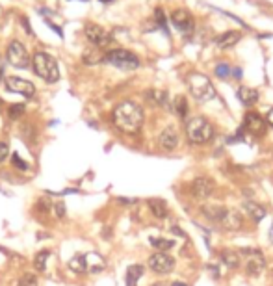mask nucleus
I'll return each instance as SVG.
<instances>
[{"instance_id": "1", "label": "nucleus", "mask_w": 273, "mask_h": 286, "mask_svg": "<svg viewBox=\"0 0 273 286\" xmlns=\"http://www.w3.org/2000/svg\"><path fill=\"white\" fill-rule=\"evenodd\" d=\"M112 121L125 134H136L140 132L141 125H143V110L140 104L132 103V101H123L114 108L112 112Z\"/></svg>"}, {"instance_id": "2", "label": "nucleus", "mask_w": 273, "mask_h": 286, "mask_svg": "<svg viewBox=\"0 0 273 286\" xmlns=\"http://www.w3.org/2000/svg\"><path fill=\"white\" fill-rule=\"evenodd\" d=\"M32 67L34 73L43 78L49 84H54L60 78V69H58V61L54 60V56L47 54V52H36L32 58Z\"/></svg>"}, {"instance_id": "3", "label": "nucleus", "mask_w": 273, "mask_h": 286, "mask_svg": "<svg viewBox=\"0 0 273 286\" xmlns=\"http://www.w3.org/2000/svg\"><path fill=\"white\" fill-rule=\"evenodd\" d=\"M186 82H188L190 93L194 95L195 101H199V103H208V101L216 99V87L212 85L210 78L205 76V74L190 73Z\"/></svg>"}, {"instance_id": "4", "label": "nucleus", "mask_w": 273, "mask_h": 286, "mask_svg": "<svg viewBox=\"0 0 273 286\" xmlns=\"http://www.w3.org/2000/svg\"><path fill=\"white\" fill-rule=\"evenodd\" d=\"M186 136H188L190 143L194 145H203V143H208L212 140L214 136V127L210 125L207 117H194L190 119L188 125H186Z\"/></svg>"}, {"instance_id": "5", "label": "nucleus", "mask_w": 273, "mask_h": 286, "mask_svg": "<svg viewBox=\"0 0 273 286\" xmlns=\"http://www.w3.org/2000/svg\"><path fill=\"white\" fill-rule=\"evenodd\" d=\"M104 61L123 71H134L140 67V58L127 49H114L104 54Z\"/></svg>"}, {"instance_id": "6", "label": "nucleus", "mask_w": 273, "mask_h": 286, "mask_svg": "<svg viewBox=\"0 0 273 286\" xmlns=\"http://www.w3.org/2000/svg\"><path fill=\"white\" fill-rule=\"evenodd\" d=\"M6 58L13 67L17 69H26L30 65V54H28L26 47L21 41H12L8 45Z\"/></svg>"}, {"instance_id": "7", "label": "nucleus", "mask_w": 273, "mask_h": 286, "mask_svg": "<svg viewBox=\"0 0 273 286\" xmlns=\"http://www.w3.org/2000/svg\"><path fill=\"white\" fill-rule=\"evenodd\" d=\"M242 255L249 256L247 260H245V273H247L249 277H258V275L264 271V268H266V262H264L262 253L258 249H249V247H245V249H242Z\"/></svg>"}, {"instance_id": "8", "label": "nucleus", "mask_w": 273, "mask_h": 286, "mask_svg": "<svg viewBox=\"0 0 273 286\" xmlns=\"http://www.w3.org/2000/svg\"><path fill=\"white\" fill-rule=\"evenodd\" d=\"M84 32H85L87 41H89L91 45H95L97 49H104V47H108V43H112V36H110V32L104 30L103 26L87 25Z\"/></svg>"}, {"instance_id": "9", "label": "nucleus", "mask_w": 273, "mask_h": 286, "mask_svg": "<svg viewBox=\"0 0 273 286\" xmlns=\"http://www.w3.org/2000/svg\"><path fill=\"white\" fill-rule=\"evenodd\" d=\"M171 23L176 30H180L182 34H192L195 28V21L192 17V13L186 10H175L171 13Z\"/></svg>"}, {"instance_id": "10", "label": "nucleus", "mask_w": 273, "mask_h": 286, "mask_svg": "<svg viewBox=\"0 0 273 286\" xmlns=\"http://www.w3.org/2000/svg\"><path fill=\"white\" fill-rule=\"evenodd\" d=\"M6 87L10 91L19 93V95H25V97H28V99L36 95V85L25 78H19V76H8Z\"/></svg>"}, {"instance_id": "11", "label": "nucleus", "mask_w": 273, "mask_h": 286, "mask_svg": "<svg viewBox=\"0 0 273 286\" xmlns=\"http://www.w3.org/2000/svg\"><path fill=\"white\" fill-rule=\"evenodd\" d=\"M149 266L156 273H169L175 268V258L169 256L167 253H154L149 258Z\"/></svg>"}, {"instance_id": "12", "label": "nucleus", "mask_w": 273, "mask_h": 286, "mask_svg": "<svg viewBox=\"0 0 273 286\" xmlns=\"http://www.w3.org/2000/svg\"><path fill=\"white\" fill-rule=\"evenodd\" d=\"M266 119L258 116L256 112H247L245 114V121H243V130L251 132L253 136H264L266 134Z\"/></svg>"}, {"instance_id": "13", "label": "nucleus", "mask_w": 273, "mask_h": 286, "mask_svg": "<svg viewBox=\"0 0 273 286\" xmlns=\"http://www.w3.org/2000/svg\"><path fill=\"white\" fill-rule=\"evenodd\" d=\"M214 192V180L208 177H197L192 182V194L199 199H207Z\"/></svg>"}, {"instance_id": "14", "label": "nucleus", "mask_w": 273, "mask_h": 286, "mask_svg": "<svg viewBox=\"0 0 273 286\" xmlns=\"http://www.w3.org/2000/svg\"><path fill=\"white\" fill-rule=\"evenodd\" d=\"M158 145H160V149H164V151H173L178 145V134H176L175 127H167L160 132Z\"/></svg>"}, {"instance_id": "15", "label": "nucleus", "mask_w": 273, "mask_h": 286, "mask_svg": "<svg viewBox=\"0 0 273 286\" xmlns=\"http://www.w3.org/2000/svg\"><path fill=\"white\" fill-rule=\"evenodd\" d=\"M238 101L243 104V106H247V108H251V106H255L256 103H258V91L256 89H253V87H247V85H242V87H238Z\"/></svg>"}, {"instance_id": "16", "label": "nucleus", "mask_w": 273, "mask_h": 286, "mask_svg": "<svg viewBox=\"0 0 273 286\" xmlns=\"http://www.w3.org/2000/svg\"><path fill=\"white\" fill-rule=\"evenodd\" d=\"M240 39H242V32L229 30V32H225V34H221V36L216 39V43H218L219 49H231L236 43H240Z\"/></svg>"}, {"instance_id": "17", "label": "nucleus", "mask_w": 273, "mask_h": 286, "mask_svg": "<svg viewBox=\"0 0 273 286\" xmlns=\"http://www.w3.org/2000/svg\"><path fill=\"white\" fill-rule=\"evenodd\" d=\"M242 216L238 212H234V210H227V214H225V218L221 219V223L219 225L223 227V229H227V231H238L240 227H242Z\"/></svg>"}, {"instance_id": "18", "label": "nucleus", "mask_w": 273, "mask_h": 286, "mask_svg": "<svg viewBox=\"0 0 273 286\" xmlns=\"http://www.w3.org/2000/svg\"><path fill=\"white\" fill-rule=\"evenodd\" d=\"M229 208L225 207H219V205H207V207L203 208V214H205V218L214 221V223H221V219L225 218V214H227Z\"/></svg>"}, {"instance_id": "19", "label": "nucleus", "mask_w": 273, "mask_h": 286, "mask_svg": "<svg viewBox=\"0 0 273 286\" xmlns=\"http://www.w3.org/2000/svg\"><path fill=\"white\" fill-rule=\"evenodd\" d=\"M243 210L255 221H262V219L266 218V208L262 207V205H258L256 201H243Z\"/></svg>"}, {"instance_id": "20", "label": "nucleus", "mask_w": 273, "mask_h": 286, "mask_svg": "<svg viewBox=\"0 0 273 286\" xmlns=\"http://www.w3.org/2000/svg\"><path fill=\"white\" fill-rule=\"evenodd\" d=\"M221 262H223L227 268L236 269L240 266V253L232 249H223L221 251Z\"/></svg>"}, {"instance_id": "21", "label": "nucleus", "mask_w": 273, "mask_h": 286, "mask_svg": "<svg viewBox=\"0 0 273 286\" xmlns=\"http://www.w3.org/2000/svg\"><path fill=\"white\" fill-rule=\"evenodd\" d=\"M143 266L141 264H132V266H128L127 269V286H138V280L141 279V275H143Z\"/></svg>"}, {"instance_id": "22", "label": "nucleus", "mask_w": 273, "mask_h": 286, "mask_svg": "<svg viewBox=\"0 0 273 286\" xmlns=\"http://www.w3.org/2000/svg\"><path fill=\"white\" fill-rule=\"evenodd\" d=\"M147 99L151 101V103L158 104V106H164L167 108L169 106V95L162 89H151V91H147Z\"/></svg>"}, {"instance_id": "23", "label": "nucleus", "mask_w": 273, "mask_h": 286, "mask_svg": "<svg viewBox=\"0 0 273 286\" xmlns=\"http://www.w3.org/2000/svg\"><path fill=\"white\" fill-rule=\"evenodd\" d=\"M149 208H151V212L154 218H158V219L167 218V205H165L162 199H151V201H149Z\"/></svg>"}, {"instance_id": "24", "label": "nucleus", "mask_w": 273, "mask_h": 286, "mask_svg": "<svg viewBox=\"0 0 273 286\" xmlns=\"http://www.w3.org/2000/svg\"><path fill=\"white\" fill-rule=\"evenodd\" d=\"M69 268L71 271L74 273H84L87 271V262H85V256L84 255H74L71 260H69Z\"/></svg>"}, {"instance_id": "25", "label": "nucleus", "mask_w": 273, "mask_h": 286, "mask_svg": "<svg viewBox=\"0 0 273 286\" xmlns=\"http://www.w3.org/2000/svg\"><path fill=\"white\" fill-rule=\"evenodd\" d=\"M85 262H87V271H101V269H104V260L103 256L99 255H87L85 256Z\"/></svg>"}, {"instance_id": "26", "label": "nucleus", "mask_w": 273, "mask_h": 286, "mask_svg": "<svg viewBox=\"0 0 273 286\" xmlns=\"http://www.w3.org/2000/svg\"><path fill=\"white\" fill-rule=\"evenodd\" d=\"M149 242H151V245L154 247V249H158V253L169 251L171 247L175 245V242H173V240H165V238H151Z\"/></svg>"}, {"instance_id": "27", "label": "nucleus", "mask_w": 273, "mask_h": 286, "mask_svg": "<svg viewBox=\"0 0 273 286\" xmlns=\"http://www.w3.org/2000/svg\"><path fill=\"white\" fill-rule=\"evenodd\" d=\"M173 110L176 112V116L184 119L186 114H188V101H186V97H182V95L175 97V101H173Z\"/></svg>"}, {"instance_id": "28", "label": "nucleus", "mask_w": 273, "mask_h": 286, "mask_svg": "<svg viewBox=\"0 0 273 286\" xmlns=\"http://www.w3.org/2000/svg\"><path fill=\"white\" fill-rule=\"evenodd\" d=\"M49 256H50L49 251H39V253H37V255L34 256V268H36L37 271H45Z\"/></svg>"}, {"instance_id": "29", "label": "nucleus", "mask_w": 273, "mask_h": 286, "mask_svg": "<svg viewBox=\"0 0 273 286\" xmlns=\"http://www.w3.org/2000/svg\"><path fill=\"white\" fill-rule=\"evenodd\" d=\"M82 60L87 65H93V63H99V61H104V56L99 52V50H85L82 54Z\"/></svg>"}, {"instance_id": "30", "label": "nucleus", "mask_w": 273, "mask_h": 286, "mask_svg": "<svg viewBox=\"0 0 273 286\" xmlns=\"http://www.w3.org/2000/svg\"><path fill=\"white\" fill-rule=\"evenodd\" d=\"M25 114V104H12L8 110V116L10 119H19V117Z\"/></svg>"}, {"instance_id": "31", "label": "nucleus", "mask_w": 273, "mask_h": 286, "mask_svg": "<svg viewBox=\"0 0 273 286\" xmlns=\"http://www.w3.org/2000/svg\"><path fill=\"white\" fill-rule=\"evenodd\" d=\"M19 286H39V284H37L36 275L25 273L23 277H21V280H19Z\"/></svg>"}, {"instance_id": "32", "label": "nucleus", "mask_w": 273, "mask_h": 286, "mask_svg": "<svg viewBox=\"0 0 273 286\" xmlns=\"http://www.w3.org/2000/svg\"><path fill=\"white\" fill-rule=\"evenodd\" d=\"M216 74H218L219 78H227L231 74V67L227 63H219V65H216Z\"/></svg>"}, {"instance_id": "33", "label": "nucleus", "mask_w": 273, "mask_h": 286, "mask_svg": "<svg viewBox=\"0 0 273 286\" xmlns=\"http://www.w3.org/2000/svg\"><path fill=\"white\" fill-rule=\"evenodd\" d=\"M154 17H156V21H158V25H160V28L164 32H167V25H165V17H164V12L158 8L156 10V13H154Z\"/></svg>"}, {"instance_id": "34", "label": "nucleus", "mask_w": 273, "mask_h": 286, "mask_svg": "<svg viewBox=\"0 0 273 286\" xmlns=\"http://www.w3.org/2000/svg\"><path fill=\"white\" fill-rule=\"evenodd\" d=\"M13 165H15V167H21L23 171L28 169V164H26L23 158H19V154H13Z\"/></svg>"}, {"instance_id": "35", "label": "nucleus", "mask_w": 273, "mask_h": 286, "mask_svg": "<svg viewBox=\"0 0 273 286\" xmlns=\"http://www.w3.org/2000/svg\"><path fill=\"white\" fill-rule=\"evenodd\" d=\"M8 154H10V147H8V143L0 141V162H4V160L8 158Z\"/></svg>"}, {"instance_id": "36", "label": "nucleus", "mask_w": 273, "mask_h": 286, "mask_svg": "<svg viewBox=\"0 0 273 286\" xmlns=\"http://www.w3.org/2000/svg\"><path fill=\"white\" fill-rule=\"evenodd\" d=\"M37 208H39L41 212H49V210H50V201H47V199H39V203H37Z\"/></svg>"}, {"instance_id": "37", "label": "nucleus", "mask_w": 273, "mask_h": 286, "mask_svg": "<svg viewBox=\"0 0 273 286\" xmlns=\"http://www.w3.org/2000/svg\"><path fill=\"white\" fill-rule=\"evenodd\" d=\"M65 216V205L63 203H56V218H63Z\"/></svg>"}, {"instance_id": "38", "label": "nucleus", "mask_w": 273, "mask_h": 286, "mask_svg": "<svg viewBox=\"0 0 273 286\" xmlns=\"http://www.w3.org/2000/svg\"><path fill=\"white\" fill-rule=\"evenodd\" d=\"M119 203H121V205H134V203H138V199H130V197H119Z\"/></svg>"}, {"instance_id": "39", "label": "nucleus", "mask_w": 273, "mask_h": 286, "mask_svg": "<svg viewBox=\"0 0 273 286\" xmlns=\"http://www.w3.org/2000/svg\"><path fill=\"white\" fill-rule=\"evenodd\" d=\"M266 123L269 125V127H273V108L267 110V114H266Z\"/></svg>"}, {"instance_id": "40", "label": "nucleus", "mask_w": 273, "mask_h": 286, "mask_svg": "<svg viewBox=\"0 0 273 286\" xmlns=\"http://www.w3.org/2000/svg\"><path fill=\"white\" fill-rule=\"evenodd\" d=\"M2 73H4V61H2V56H0V78H2Z\"/></svg>"}, {"instance_id": "41", "label": "nucleus", "mask_w": 273, "mask_h": 286, "mask_svg": "<svg viewBox=\"0 0 273 286\" xmlns=\"http://www.w3.org/2000/svg\"><path fill=\"white\" fill-rule=\"evenodd\" d=\"M171 286H188V284H184V282H178V280H176V282H173Z\"/></svg>"}, {"instance_id": "42", "label": "nucleus", "mask_w": 273, "mask_h": 286, "mask_svg": "<svg viewBox=\"0 0 273 286\" xmlns=\"http://www.w3.org/2000/svg\"><path fill=\"white\" fill-rule=\"evenodd\" d=\"M152 286H167V284H165V282H154Z\"/></svg>"}, {"instance_id": "43", "label": "nucleus", "mask_w": 273, "mask_h": 286, "mask_svg": "<svg viewBox=\"0 0 273 286\" xmlns=\"http://www.w3.org/2000/svg\"><path fill=\"white\" fill-rule=\"evenodd\" d=\"M101 2H104V4H108V2H114V0H101Z\"/></svg>"}, {"instance_id": "44", "label": "nucleus", "mask_w": 273, "mask_h": 286, "mask_svg": "<svg viewBox=\"0 0 273 286\" xmlns=\"http://www.w3.org/2000/svg\"><path fill=\"white\" fill-rule=\"evenodd\" d=\"M269 236H271V238H273V229H271V232H269Z\"/></svg>"}, {"instance_id": "45", "label": "nucleus", "mask_w": 273, "mask_h": 286, "mask_svg": "<svg viewBox=\"0 0 273 286\" xmlns=\"http://www.w3.org/2000/svg\"><path fill=\"white\" fill-rule=\"evenodd\" d=\"M0 106H2V101H0Z\"/></svg>"}, {"instance_id": "46", "label": "nucleus", "mask_w": 273, "mask_h": 286, "mask_svg": "<svg viewBox=\"0 0 273 286\" xmlns=\"http://www.w3.org/2000/svg\"><path fill=\"white\" fill-rule=\"evenodd\" d=\"M82 2H87V0H82Z\"/></svg>"}]
</instances>
